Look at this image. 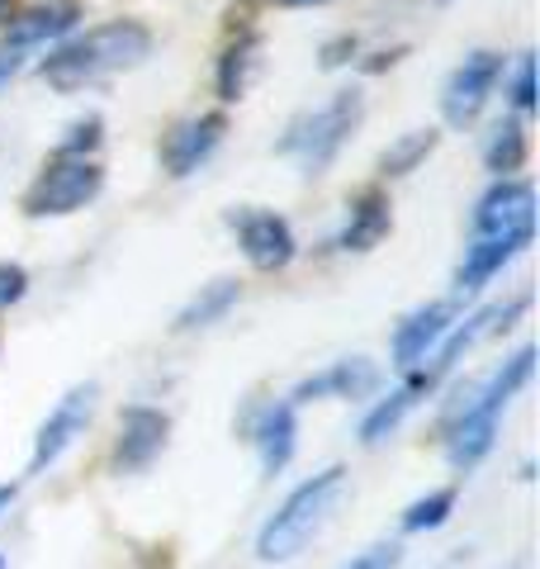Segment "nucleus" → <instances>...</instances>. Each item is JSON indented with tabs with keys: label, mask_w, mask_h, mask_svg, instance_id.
Listing matches in <instances>:
<instances>
[{
	"label": "nucleus",
	"mask_w": 540,
	"mask_h": 569,
	"mask_svg": "<svg viewBox=\"0 0 540 569\" xmlns=\"http://www.w3.org/2000/svg\"><path fill=\"white\" fill-rule=\"evenodd\" d=\"M0 20H10V0H0Z\"/></svg>",
	"instance_id": "2f4dec72"
},
{
	"label": "nucleus",
	"mask_w": 540,
	"mask_h": 569,
	"mask_svg": "<svg viewBox=\"0 0 540 569\" xmlns=\"http://www.w3.org/2000/svg\"><path fill=\"white\" fill-rule=\"evenodd\" d=\"M493 432H498V413H483V408L464 403L456 432H450V466L456 470L479 466V460L489 456V447H493Z\"/></svg>",
	"instance_id": "2eb2a0df"
},
{
	"label": "nucleus",
	"mask_w": 540,
	"mask_h": 569,
	"mask_svg": "<svg viewBox=\"0 0 540 569\" xmlns=\"http://www.w3.org/2000/svg\"><path fill=\"white\" fill-rule=\"evenodd\" d=\"M341 493H347V470L332 466V470H322L313 479H303V485L284 498L280 512L261 527V537H257V556L266 565H276V560H294L303 546H309L322 527H328L332 518V508L341 503Z\"/></svg>",
	"instance_id": "f03ea898"
},
{
	"label": "nucleus",
	"mask_w": 540,
	"mask_h": 569,
	"mask_svg": "<svg viewBox=\"0 0 540 569\" xmlns=\"http://www.w3.org/2000/svg\"><path fill=\"white\" fill-rule=\"evenodd\" d=\"M90 413H96V385H81V389H71V395L52 408L48 422L39 427V441H33V460H29V470L33 475H43L52 460H58L71 441H77L86 432V422Z\"/></svg>",
	"instance_id": "6e6552de"
},
{
	"label": "nucleus",
	"mask_w": 540,
	"mask_h": 569,
	"mask_svg": "<svg viewBox=\"0 0 540 569\" xmlns=\"http://www.w3.org/2000/svg\"><path fill=\"white\" fill-rule=\"evenodd\" d=\"M384 233H389V200L380 190H366V194H356L351 223L341 228L337 247H341V252H370V247L384 242Z\"/></svg>",
	"instance_id": "4468645a"
},
{
	"label": "nucleus",
	"mask_w": 540,
	"mask_h": 569,
	"mask_svg": "<svg viewBox=\"0 0 540 569\" xmlns=\"http://www.w3.org/2000/svg\"><path fill=\"white\" fill-rule=\"evenodd\" d=\"M450 318H456V309L450 305H427L408 318V323L399 328V337H393V366L399 370H418L431 351H437V342L450 332Z\"/></svg>",
	"instance_id": "f8f14e48"
},
{
	"label": "nucleus",
	"mask_w": 540,
	"mask_h": 569,
	"mask_svg": "<svg viewBox=\"0 0 540 569\" xmlns=\"http://www.w3.org/2000/svg\"><path fill=\"white\" fill-rule=\"evenodd\" d=\"M450 508H456V489L427 493V498H418V503L403 512V531H431V527H441L450 518Z\"/></svg>",
	"instance_id": "b1692460"
},
{
	"label": "nucleus",
	"mask_w": 540,
	"mask_h": 569,
	"mask_svg": "<svg viewBox=\"0 0 540 569\" xmlns=\"http://www.w3.org/2000/svg\"><path fill=\"white\" fill-rule=\"evenodd\" d=\"M29 290V276H24V266H10V261H0V309H10V305H20Z\"/></svg>",
	"instance_id": "bb28decb"
},
{
	"label": "nucleus",
	"mask_w": 540,
	"mask_h": 569,
	"mask_svg": "<svg viewBox=\"0 0 540 569\" xmlns=\"http://www.w3.org/2000/svg\"><path fill=\"white\" fill-rule=\"evenodd\" d=\"M167 432H171L167 413H157V408H129V413H123V422H119L114 466H119V470H142V466H152V460L161 456V447H167Z\"/></svg>",
	"instance_id": "1a4fd4ad"
},
{
	"label": "nucleus",
	"mask_w": 540,
	"mask_h": 569,
	"mask_svg": "<svg viewBox=\"0 0 540 569\" xmlns=\"http://www.w3.org/2000/svg\"><path fill=\"white\" fill-rule=\"evenodd\" d=\"M223 114H200V119H186L176 133H167L161 142V162H167L171 176H190L194 167L204 162V157L223 142Z\"/></svg>",
	"instance_id": "9d476101"
},
{
	"label": "nucleus",
	"mask_w": 540,
	"mask_h": 569,
	"mask_svg": "<svg viewBox=\"0 0 540 569\" xmlns=\"http://www.w3.org/2000/svg\"><path fill=\"white\" fill-rule=\"evenodd\" d=\"M100 148V119H81L77 129H71V138L62 142V157H86Z\"/></svg>",
	"instance_id": "a878e982"
},
{
	"label": "nucleus",
	"mask_w": 540,
	"mask_h": 569,
	"mask_svg": "<svg viewBox=\"0 0 540 569\" xmlns=\"http://www.w3.org/2000/svg\"><path fill=\"white\" fill-rule=\"evenodd\" d=\"M232 305H238V280H213L209 290H200L186 305V313L176 318V328H209V323H219Z\"/></svg>",
	"instance_id": "aec40b11"
},
{
	"label": "nucleus",
	"mask_w": 540,
	"mask_h": 569,
	"mask_svg": "<svg viewBox=\"0 0 540 569\" xmlns=\"http://www.w3.org/2000/svg\"><path fill=\"white\" fill-rule=\"evenodd\" d=\"M242 252L257 271H280L294 261V233L280 213H242Z\"/></svg>",
	"instance_id": "9b49d317"
},
{
	"label": "nucleus",
	"mask_w": 540,
	"mask_h": 569,
	"mask_svg": "<svg viewBox=\"0 0 540 569\" xmlns=\"http://www.w3.org/2000/svg\"><path fill=\"white\" fill-rule=\"evenodd\" d=\"M531 242V233H508V238H479L470 252H464V261H460V271H456V290L460 295H474V290H483L502 266H508L521 247Z\"/></svg>",
	"instance_id": "ddd939ff"
},
{
	"label": "nucleus",
	"mask_w": 540,
	"mask_h": 569,
	"mask_svg": "<svg viewBox=\"0 0 540 569\" xmlns=\"http://www.w3.org/2000/svg\"><path fill=\"white\" fill-rule=\"evenodd\" d=\"M474 233L479 238H508V233H536V190L527 181H498L474 209Z\"/></svg>",
	"instance_id": "0eeeda50"
},
{
	"label": "nucleus",
	"mask_w": 540,
	"mask_h": 569,
	"mask_svg": "<svg viewBox=\"0 0 540 569\" xmlns=\"http://www.w3.org/2000/svg\"><path fill=\"white\" fill-rule=\"evenodd\" d=\"M0 569H6V560H0Z\"/></svg>",
	"instance_id": "473e14b6"
},
{
	"label": "nucleus",
	"mask_w": 540,
	"mask_h": 569,
	"mask_svg": "<svg viewBox=\"0 0 540 569\" xmlns=\"http://www.w3.org/2000/svg\"><path fill=\"white\" fill-rule=\"evenodd\" d=\"M294 437H299V422H294V403H276L266 408V418L257 427V447H261V466L266 475H280L294 456Z\"/></svg>",
	"instance_id": "dca6fc26"
},
{
	"label": "nucleus",
	"mask_w": 540,
	"mask_h": 569,
	"mask_svg": "<svg viewBox=\"0 0 540 569\" xmlns=\"http://www.w3.org/2000/svg\"><path fill=\"white\" fill-rule=\"evenodd\" d=\"M399 565V550L393 546H374V550H366V556H356L347 569H393Z\"/></svg>",
	"instance_id": "cd10ccee"
},
{
	"label": "nucleus",
	"mask_w": 540,
	"mask_h": 569,
	"mask_svg": "<svg viewBox=\"0 0 540 569\" xmlns=\"http://www.w3.org/2000/svg\"><path fill=\"white\" fill-rule=\"evenodd\" d=\"M360 123V91H337L313 119H303L299 129L280 142V152H299L303 167H309L313 176L332 167V157L347 148L351 129Z\"/></svg>",
	"instance_id": "20e7f679"
},
{
	"label": "nucleus",
	"mask_w": 540,
	"mask_h": 569,
	"mask_svg": "<svg viewBox=\"0 0 540 569\" xmlns=\"http://www.w3.org/2000/svg\"><path fill=\"white\" fill-rule=\"evenodd\" d=\"M251 67H257V39H251V33H242V39L232 43V48L223 52V62H219V96H223V100H242Z\"/></svg>",
	"instance_id": "412c9836"
},
{
	"label": "nucleus",
	"mask_w": 540,
	"mask_h": 569,
	"mask_svg": "<svg viewBox=\"0 0 540 569\" xmlns=\"http://www.w3.org/2000/svg\"><path fill=\"white\" fill-rule=\"evenodd\" d=\"M412 399H418L412 389H399V395H389V399H384L380 408H374V413H370L366 422H360V441H366V447H374V441H384V437L393 432V427L403 422V413L412 408Z\"/></svg>",
	"instance_id": "5701e85b"
},
{
	"label": "nucleus",
	"mask_w": 540,
	"mask_h": 569,
	"mask_svg": "<svg viewBox=\"0 0 540 569\" xmlns=\"http://www.w3.org/2000/svg\"><path fill=\"white\" fill-rule=\"evenodd\" d=\"M498 77H502V58H498V52H470V58L450 71V81H446V96H441L446 119L456 123V129L474 123L479 110L489 104Z\"/></svg>",
	"instance_id": "423d86ee"
},
{
	"label": "nucleus",
	"mask_w": 540,
	"mask_h": 569,
	"mask_svg": "<svg viewBox=\"0 0 540 569\" xmlns=\"http://www.w3.org/2000/svg\"><path fill=\"white\" fill-rule=\"evenodd\" d=\"M280 6H322V0H280Z\"/></svg>",
	"instance_id": "7c9ffc66"
},
{
	"label": "nucleus",
	"mask_w": 540,
	"mask_h": 569,
	"mask_svg": "<svg viewBox=\"0 0 540 569\" xmlns=\"http://www.w3.org/2000/svg\"><path fill=\"white\" fill-rule=\"evenodd\" d=\"M104 186V171L86 157H58L48 162L43 176L29 186L24 194V213L29 219H62V213H77L100 194Z\"/></svg>",
	"instance_id": "7ed1b4c3"
},
{
	"label": "nucleus",
	"mask_w": 540,
	"mask_h": 569,
	"mask_svg": "<svg viewBox=\"0 0 540 569\" xmlns=\"http://www.w3.org/2000/svg\"><path fill=\"white\" fill-rule=\"evenodd\" d=\"M527 152H531L527 129H521L517 119H508V123H498L493 129L489 148H483V162H489V171H498L502 181H508V176H517L521 167H527Z\"/></svg>",
	"instance_id": "6ab92c4d"
},
{
	"label": "nucleus",
	"mask_w": 540,
	"mask_h": 569,
	"mask_svg": "<svg viewBox=\"0 0 540 569\" xmlns=\"http://www.w3.org/2000/svg\"><path fill=\"white\" fill-rule=\"evenodd\" d=\"M431 148H437V133H431V129L403 133V138L380 157V171H384V176H408V171H418V162H422Z\"/></svg>",
	"instance_id": "4be33fe9"
},
{
	"label": "nucleus",
	"mask_w": 540,
	"mask_h": 569,
	"mask_svg": "<svg viewBox=\"0 0 540 569\" xmlns=\"http://www.w3.org/2000/svg\"><path fill=\"white\" fill-rule=\"evenodd\" d=\"M77 24H81V0H48V6H33L20 20H10L6 43H0V81L14 77L33 48L62 39V33H71Z\"/></svg>",
	"instance_id": "39448f33"
},
{
	"label": "nucleus",
	"mask_w": 540,
	"mask_h": 569,
	"mask_svg": "<svg viewBox=\"0 0 540 569\" xmlns=\"http://www.w3.org/2000/svg\"><path fill=\"white\" fill-rule=\"evenodd\" d=\"M152 52V29L138 24V20H110V24H96L81 39L62 43L58 52H48L39 62V77L52 86V91H81V86L110 77V71L123 67H138L142 58Z\"/></svg>",
	"instance_id": "f257e3e1"
},
{
	"label": "nucleus",
	"mask_w": 540,
	"mask_h": 569,
	"mask_svg": "<svg viewBox=\"0 0 540 569\" xmlns=\"http://www.w3.org/2000/svg\"><path fill=\"white\" fill-rule=\"evenodd\" d=\"M512 104L521 114H531L536 110V62H531V52L517 62V77H512Z\"/></svg>",
	"instance_id": "393cba45"
},
{
	"label": "nucleus",
	"mask_w": 540,
	"mask_h": 569,
	"mask_svg": "<svg viewBox=\"0 0 540 569\" xmlns=\"http://www.w3.org/2000/svg\"><path fill=\"white\" fill-rule=\"evenodd\" d=\"M380 385V370H374L366 356H356V361H337L328 376L318 380H303L299 385V399H313V395H341V399H366L370 389Z\"/></svg>",
	"instance_id": "f3484780"
},
{
	"label": "nucleus",
	"mask_w": 540,
	"mask_h": 569,
	"mask_svg": "<svg viewBox=\"0 0 540 569\" xmlns=\"http://www.w3.org/2000/svg\"><path fill=\"white\" fill-rule=\"evenodd\" d=\"M531 366H536V347H521L512 361H502V370L489 380V389L474 399V408H483V413H502L521 389H527V380H531Z\"/></svg>",
	"instance_id": "a211bd4d"
},
{
	"label": "nucleus",
	"mask_w": 540,
	"mask_h": 569,
	"mask_svg": "<svg viewBox=\"0 0 540 569\" xmlns=\"http://www.w3.org/2000/svg\"><path fill=\"white\" fill-rule=\"evenodd\" d=\"M347 52H356V43H351V39L328 43V48H322V67H341V62H347Z\"/></svg>",
	"instance_id": "c85d7f7f"
},
{
	"label": "nucleus",
	"mask_w": 540,
	"mask_h": 569,
	"mask_svg": "<svg viewBox=\"0 0 540 569\" xmlns=\"http://www.w3.org/2000/svg\"><path fill=\"white\" fill-rule=\"evenodd\" d=\"M10 503H14V489H10V485H0V512H6Z\"/></svg>",
	"instance_id": "c756f323"
}]
</instances>
